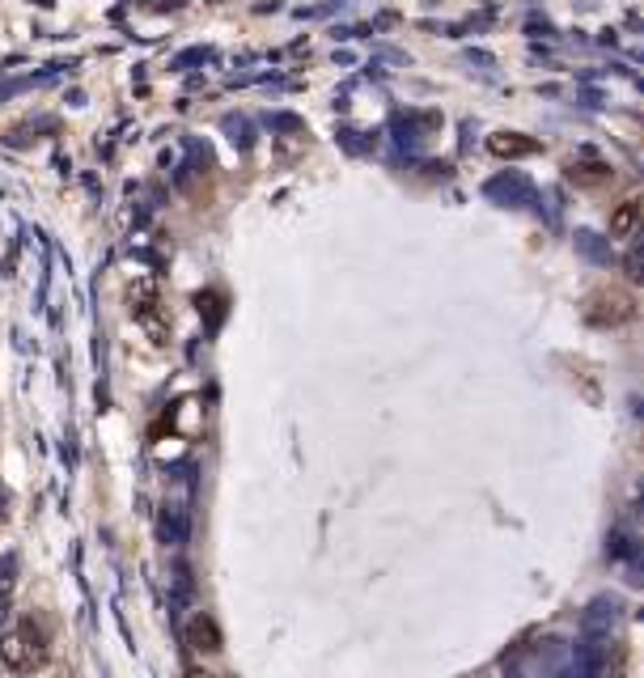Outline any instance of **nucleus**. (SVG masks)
<instances>
[{
    "label": "nucleus",
    "instance_id": "obj_1",
    "mask_svg": "<svg viewBox=\"0 0 644 678\" xmlns=\"http://www.w3.org/2000/svg\"><path fill=\"white\" fill-rule=\"evenodd\" d=\"M47 657H51V649H47L43 623L22 619V623H13V628L0 636V662H5L13 674H34V670H43Z\"/></svg>",
    "mask_w": 644,
    "mask_h": 678
},
{
    "label": "nucleus",
    "instance_id": "obj_2",
    "mask_svg": "<svg viewBox=\"0 0 644 678\" xmlns=\"http://www.w3.org/2000/svg\"><path fill=\"white\" fill-rule=\"evenodd\" d=\"M606 645L611 640H594V636H581L577 645H568L564 678H606Z\"/></svg>",
    "mask_w": 644,
    "mask_h": 678
},
{
    "label": "nucleus",
    "instance_id": "obj_3",
    "mask_svg": "<svg viewBox=\"0 0 644 678\" xmlns=\"http://www.w3.org/2000/svg\"><path fill=\"white\" fill-rule=\"evenodd\" d=\"M483 195H488V200H496V204H505V208H522V204L534 200V183H530L526 174L505 170V174H496V178H488V183H483Z\"/></svg>",
    "mask_w": 644,
    "mask_h": 678
},
{
    "label": "nucleus",
    "instance_id": "obj_4",
    "mask_svg": "<svg viewBox=\"0 0 644 678\" xmlns=\"http://www.w3.org/2000/svg\"><path fill=\"white\" fill-rule=\"evenodd\" d=\"M636 314V306H632V297L628 293H619V289H602V293H594L589 297V318L594 323H628V318Z\"/></svg>",
    "mask_w": 644,
    "mask_h": 678
},
{
    "label": "nucleus",
    "instance_id": "obj_5",
    "mask_svg": "<svg viewBox=\"0 0 644 678\" xmlns=\"http://www.w3.org/2000/svg\"><path fill=\"white\" fill-rule=\"evenodd\" d=\"M619 628V598H594L589 611L581 619V636H594V640H611Z\"/></svg>",
    "mask_w": 644,
    "mask_h": 678
},
{
    "label": "nucleus",
    "instance_id": "obj_6",
    "mask_svg": "<svg viewBox=\"0 0 644 678\" xmlns=\"http://www.w3.org/2000/svg\"><path fill=\"white\" fill-rule=\"evenodd\" d=\"M636 229H640V200H636V195H628V200H619L611 208V238L628 242V238H636Z\"/></svg>",
    "mask_w": 644,
    "mask_h": 678
},
{
    "label": "nucleus",
    "instance_id": "obj_7",
    "mask_svg": "<svg viewBox=\"0 0 644 678\" xmlns=\"http://www.w3.org/2000/svg\"><path fill=\"white\" fill-rule=\"evenodd\" d=\"M488 149H492L496 157H530V153H539V145H534V140L517 136V132H496V136L488 140Z\"/></svg>",
    "mask_w": 644,
    "mask_h": 678
},
{
    "label": "nucleus",
    "instance_id": "obj_8",
    "mask_svg": "<svg viewBox=\"0 0 644 678\" xmlns=\"http://www.w3.org/2000/svg\"><path fill=\"white\" fill-rule=\"evenodd\" d=\"M187 640H191V649H195V653H217V649H221V632H217V623L204 619V615L187 628Z\"/></svg>",
    "mask_w": 644,
    "mask_h": 678
},
{
    "label": "nucleus",
    "instance_id": "obj_9",
    "mask_svg": "<svg viewBox=\"0 0 644 678\" xmlns=\"http://www.w3.org/2000/svg\"><path fill=\"white\" fill-rule=\"evenodd\" d=\"M577 251L585 255V259H594V263H611V242H602L598 234H577Z\"/></svg>",
    "mask_w": 644,
    "mask_h": 678
},
{
    "label": "nucleus",
    "instance_id": "obj_10",
    "mask_svg": "<svg viewBox=\"0 0 644 678\" xmlns=\"http://www.w3.org/2000/svg\"><path fill=\"white\" fill-rule=\"evenodd\" d=\"M13 556L5 560V568H0V619H5L9 615V590H13Z\"/></svg>",
    "mask_w": 644,
    "mask_h": 678
},
{
    "label": "nucleus",
    "instance_id": "obj_11",
    "mask_svg": "<svg viewBox=\"0 0 644 678\" xmlns=\"http://www.w3.org/2000/svg\"><path fill=\"white\" fill-rule=\"evenodd\" d=\"M225 132H229V140H234V145H250V123L246 119H225Z\"/></svg>",
    "mask_w": 644,
    "mask_h": 678
},
{
    "label": "nucleus",
    "instance_id": "obj_12",
    "mask_svg": "<svg viewBox=\"0 0 644 678\" xmlns=\"http://www.w3.org/2000/svg\"><path fill=\"white\" fill-rule=\"evenodd\" d=\"M187 678H221V674H212V670H191Z\"/></svg>",
    "mask_w": 644,
    "mask_h": 678
},
{
    "label": "nucleus",
    "instance_id": "obj_13",
    "mask_svg": "<svg viewBox=\"0 0 644 678\" xmlns=\"http://www.w3.org/2000/svg\"><path fill=\"white\" fill-rule=\"evenodd\" d=\"M170 5H183V0H170Z\"/></svg>",
    "mask_w": 644,
    "mask_h": 678
}]
</instances>
